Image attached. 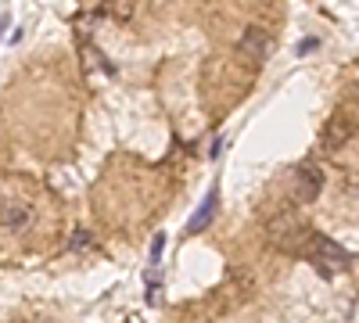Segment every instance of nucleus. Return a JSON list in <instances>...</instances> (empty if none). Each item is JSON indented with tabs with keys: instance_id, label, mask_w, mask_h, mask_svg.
Returning a JSON list of instances; mask_svg holds the SVG:
<instances>
[{
	"instance_id": "9d476101",
	"label": "nucleus",
	"mask_w": 359,
	"mask_h": 323,
	"mask_svg": "<svg viewBox=\"0 0 359 323\" xmlns=\"http://www.w3.org/2000/svg\"><path fill=\"white\" fill-rule=\"evenodd\" d=\"M94 245V238H90L86 230H76V238H72V252H83V248H90Z\"/></svg>"
},
{
	"instance_id": "20e7f679",
	"label": "nucleus",
	"mask_w": 359,
	"mask_h": 323,
	"mask_svg": "<svg viewBox=\"0 0 359 323\" xmlns=\"http://www.w3.org/2000/svg\"><path fill=\"white\" fill-rule=\"evenodd\" d=\"M269 50H273V36H269L266 29H259V25H248L241 43H237V54H245L252 65H266Z\"/></svg>"
},
{
	"instance_id": "423d86ee",
	"label": "nucleus",
	"mask_w": 359,
	"mask_h": 323,
	"mask_svg": "<svg viewBox=\"0 0 359 323\" xmlns=\"http://www.w3.org/2000/svg\"><path fill=\"white\" fill-rule=\"evenodd\" d=\"M348 133H352V123L345 119V115H334V119L327 123V130H323V148L327 151H338L341 144L348 140Z\"/></svg>"
},
{
	"instance_id": "9b49d317",
	"label": "nucleus",
	"mask_w": 359,
	"mask_h": 323,
	"mask_svg": "<svg viewBox=\"0 0 359 323\" xmlns=\"http://www.w3.org/2000/svg\"><path fill=\"white\" fill-rule=\"evenodd\" d=\"M316 47H320V40H313V36H309V40L298 43V54H309V50H316Z\"/></svg>"
},
{
	"instance_id": "0eeeda50",
	"label": "nucleus",
	"mask_w": 359,
	"mask_h": 323,
	"mask_svg": "<svg viewBox=\"0 0 359 323\" xmlns=\"http://www.w3.org/2000/svg\"><path fill=\"white\" fill-rule=\"evenodd\" d=\"M216 209H219V191L212 187V191H208V194H205V205H201V209H198V212L191 216V226H187V230H191V233H198V230H205L208 223H212V219H216Z\"/></svg>"
},
{
	"instance_id": "39448f33",
	"label": "nucleus",
	"mask_w": 359,
	"mask_h": 323,
	"mask_svg": "<svg viewBox=\"0 0 359 323\" xmlns=\"http://www.w3.org/2000/svg\"><path fill=\"white\" fill-rule=\"evenodd\" d=\"M0 223H4L8 230H25L29 223H33V209H29V201H22V198L4 201V209H0Z\"/></svg>"
},
{
	"instance_id": "f257e3e1",
	"label": "nucleus",
	"mask_w": 359,
	"mask_h": 323,
	"mask_svg": "<svg viewBox=\"0 0 359 323\" xmlns=\"http://www.w3.org/2000/svg\"><path fill=\"white\" fill-rule=\"evenodd\" d=\"M309 223L298 216V212H277L273 219L266 223V241L280 248V252H291V255H302L306 245H309Z\"/></svg>"
},
{
	"instance_id": "7ed1b4c3",
	"label": "nucleus",
	"mask_w": 359,
	"mask_h": 323,
	"mask_svg": "<svg viewBox=\"0 0 359 323\" xmlns=\"http://www.w3.org/2000/svg\"><path fill=\"white\" fill-rule=\"evenodd\" d=\"M320 191H323V169L313 165V162H302L294 169V201L309 205V201L320 198Z\"/></svg>"
},
{
	"instance_id": "1a4fd4ad",
	"label": "nucleus",
	"mask_w": 359,
	"mask_h": 323,
	"mask_svg": "<svg viewBox=\"0 0 359 323\" xmlns=\"http://www.w3.org/2000/svg\"><path fill=\"white\" fill-rule=\"evenodd\" d=\"M162 252H165V233H155V238H151V252H147V270H158Z\"/></svg>"
},
{
	"instance_id": "f03ea898",
	"label": "nucleus",
	"mask_w": 359,
	"mask_h": 323,
	"mask_svg": "<svg viewBox=\"0 0 359 323\" xmlns=\"http://www.w3.org/2000/svg\"><path fill=\"white\" fill-rule=\"evenodd\" d=\"M302 255H309V259H313V266H316L323 277H338L341 270H348V266H352L348 252H345L341 245H334L331 238H323V233H309V245H306V252H302Z\"/></svg>"
},
{
	"instance_id": "6e6552de",
	"label": "nucleus",
	"mask_w": 359,
	"mask_h": 323,
	"mask_svg": "<svg viewBox=\"0 0 359 323\" xmlns=\"http://www.w3.org/2000/svg\"><path fill=\"white\" fill-rule=\"evenodd\" d=\"M133 8H137V0H108V4L101 8V15H111V18H130L133 15Z\"/></svg>"
}]
</instances>
